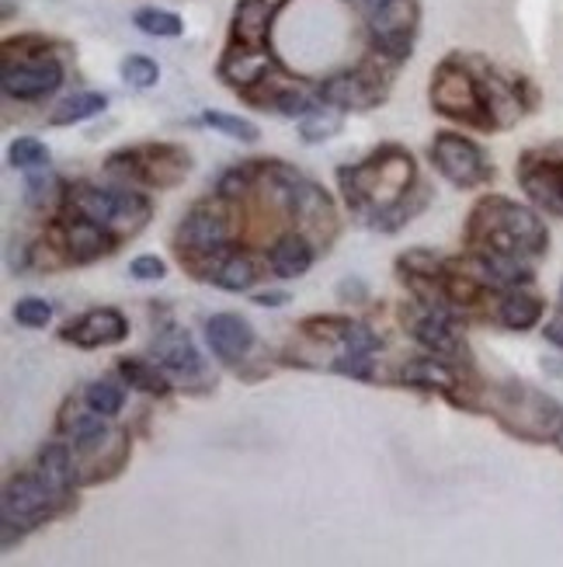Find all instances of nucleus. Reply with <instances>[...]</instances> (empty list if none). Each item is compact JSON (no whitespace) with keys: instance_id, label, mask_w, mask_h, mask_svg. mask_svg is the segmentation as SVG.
Wrapping results in <instances>:
<instances>
[{"instance_id":"f257e3e1","label":"nucleus","mask_w":563,"mask_h":567,"mask_svg":"<svg viewBox=\"0 0 563 567\" xmlns=\"http://www.w3.org/2000/svg\"><path fill=\"white\" fill-rule=\"evenodd\" d=\"M431 112L473 133H504L535 109L540 91L522 73H511L483 53H456L438 60L428 81Z\"/></svg>"},{"instance_id":"f03ea898","label":"nucleus","mask_w":563,"mask_h":567,"mask_svg":"<svg viewBox=\"0 0 563 567\" xmlns=\"http://www.w3.org/2000/svg\"><path fill=\"white\" fill-rule=\"evenodd\" d=\"M550 230L543 216L508 199V195H480L462 227V255L473 272L494 289L532 286V265L546 258Z\"/></svg>"},{"instance_id":"7ed1b4c3","label":"nucleus","mask_w":563,"mask_h":567,"mask_svg":"<svg viewBox=\"0 0 563 567\" xmlns=\"http://www.w3.org/2000/svg\"><path fill=\"white\" fill-rule=\"evenodd\" d=\"M337 192L358 227L397 234L431 203V185L421 182L418 161L400 143H383L358 164L337 167Z\"/></svg>"},{"instance_id":"20e7f679","label":"nucleus","mask_w":563,"mask_h":567,"mask_svg":"<svg viewBox=\"0 0 563 567\" xmlns=\"http://www.w3.org/2000/svg\"><path fill=\"white\" fill-rule=\"evenodd\" d=\"M379 352L383 338L369 324L345 313H313L300 320L296 341L282 352V362L300 369H327L337 377L373 383Z\"/></svg>"},{"instance_id":"39448f33","label":"nucleus","mask_w":563,"mask_h":567,"mask_svg":"<svg viewBox=\"0 0 563 567\" xmlns=\"http://www.w3.org/2000/svg\"><path fill=\"white\" fill-rule=\"evenodd\" d=\"M56 432L73 450V477H77V487H94L118 477L133 456L129 432L112 429L108 417L87 408L84 398L66 401V408L56 417Z\"/></svg>"},{"instance_id":"423d86ee","label":"nucleus","mask_w":563,"mask_h":567,"mask_svg":"<svg viewBox=\"0 0 563 567\" xmlns=\"http://www.w3.org/2000/svg\"><path fill=\"white\" fill-rule=\"evenodd\" d=\"M60 53H70V45L45 35L4 39V53H0V87H4V97L21 105H39L45 97H53L66 81V66Z\"/></svg>"},{"instance_id":"0eeeda50","label":"nucleus","mask_w":563,"mask_h":567,"mask_svg":"<svg viewBox=\"0 0 563 567\" xmlns=\"http://www.w3.org/2000/svg\"><path fill=\"white\" fill-rule=\"evenodd\" d=\"M77 508V487H56L39 477L35 466L11 474L0 498V529H4V550L21 544L24 536L63 519Z\"/></svg>"},{"instance_id":"6e6552de","label":"nucleus","mask_w":563,"mask_h":567,"mask_svg":"<svg viewBox=\"0 0 563 567\" xmlns=\"http://www.w3.org/2000/svg\"><path fill=\"white\" fill-rule=\"evenodd\" d=\"M483 411L494 414V422L522 442L532 446H543L553 442L560 425H563V404H556L550 393L540 386L522 383V380H508V383H491L483 398Z\"/></svg>"},{"instance_id":"1a4fd4ad","label":"nucleus","mask_w":563,"mask_h":567,"mask_svg":"<svg viewBox=\"0 0 563 567\" xmlns=\"http://www.w3.org/2000/svg\"><path fill=\"white\" fill-rule=\"evenodd\" d=\"M60 209H70L77 216H87L94 224L108 227L122 244L133 240L136 234H143V227L150 224L154 216V203L150 195L133 188V185H97V182H73L63 192Z\"/></svg>"},{"instance_id":"9d476101","label":"nucleus","mask_w":563,"mask_h":567,"mask_svg":"<svg viewBox=\"0 0 563 567\" xmlns=\"http://www.w3.org/2000/svg\"><path fill=\"white\" fill-rule=\"evenodd\" d=\"M105 175L133 188L167 192L185 185V178L191 175V154L181 143H133L108 154Z\"/></svg>"},{"instance_id":"9b49d317","label":"nucleus","mask_w":563,"mask_h":567,"mask_svg":"<svg viewBox=\"0 0 563 567\" xmlns=\"http://www.w3.org/2000/svg\"><path fill=\"white\" fill-rule=\"evenodd\" d=\"M397 63H389L365 49V56L345 70H334L316 81V102L337 112H373L379 109L397 81Z\"/></svg>"},{"instance_id":"f8f14e48","label":"nucleus","mask_w":563,"mask_h":567,"mask_svg":"<svg viewBox=\"0 0 563 567\" xmlns=\"http://www.w3.org/2000/svg\"><path fill=\"white\" fill-rule=\"evenodd\" d=\"M365 21V49L389 63L404 66L414 56V42L421 32V4L418 0H383Z\"/></svg>"},{"instance_id":"ddd939ff","label":"nucleus","mask_w":563,"mask_h":567,"mask_svg":"<svg viewBox=\"0 0 563 567\" xmlns=\"http://www.w3.org/2000/svg\"><path fill=\"white\" fill-rule=\"evenodd\" d=\"M428 161H431V167L438 171V175H442L459 192L483 188V185H491L498 178V167H494L491 157H487L483 146L473 143L470 136L452 133V130H442V133L431 136Z\"/></svg>"},{"instance_id":"4468645a","label":"nucleus","mask_w":563,"mask_h":567,"mask_svg":"<svg viewBox=\"0 0 563 567\" xmlns=\"http://www.w3.org/2000/svg\"><path fill=\"white\" fill-rule=\"evenodd\" d=\"M515 178L525 192V199L556 219H563V143H543L529 146L519 157Z\"/></svg>"},{"instance_id":"2eb2a0df","label":"nucleus","mask_w":563,"mask_h":567,"mask_svg":"<svg viewBox=\"0 0 563 567\" xmlns=\"http://www.w3.org/2000/svg\"><path fill=\"white\" fill-rule=\"evenodd\" d=\"M404 320H407L410 341L418 344V349H425L431 355H442V359H456V362H473L459 317H452L446 310L410 303V307H404Z\"/></svg>"},{"instance_id":"dca6fc26","label":"nucleus","mask_w":563,"mask_h":567,"mask_svg":"<svg viewBox=\"0 0 563 567\" xmlns=\"http://www.w3.org/2000/svg\"><path fill=\"white\" fill-rule=\"evenodd\" d=\"M206 344L219 365L237 369L251 359V352L258 349V334L251 328L248 317L240 313H212L206 320Z\"/></svg>"},{"instance_id":"f3484780","label":"nucleus","mask_w":563,"mask_h":567,"mask_svg":"<svg viewBox=\"0 0 563 567\" xmlns=\"http://www.w3.org/2000/svg\"><path fill=\"white\" fill-rule=\"evenodd\" d=\"M129 338V320L122 310L115 307H97V310H87L81 313L77 320H70V324L60 331V341L73 344V349H112V344H122Z\"/></svg>"},{"instance_id":"a211bd4d","label":"nucleus","mask_w":563,"mask_h":567,"mask_svg":"<svg viewBox=\"0 0 563 567\" xmlns=\"http://www.w3.org/2000/svg\"><path fill=\"white\" fill-rule=\"evenodd\" d=\"M150 352H154L157 365H164L167 373H175L181 380H195V377L206 373V362H202L199 349H195L191 334L181 331V328H175V324L154 334Z\"/></svg>"},{"instance_id":"6ab92c4d","label":"nucleus","mask_w":563,"mask_h":567,"mask_svg":"<svg viewBox=\"0 0 563 567\" xmlns=\"http://www.w3.org/2000/svg\"><path fill=\"white\" fill-rule=\"evenodd\" d=\"M316 255L321 251H316V244L303 230H285L272 248H268L264 265L275 279H300L313 268Z\"/></svg>"},{"instance_id":"aec40b11","label":"nucleus","mask_w":563,"mask_h":567,"mask_svg":"<svg viewBox=\"0 0 563 567\" xmlns=\"http://www.w3.org/2000/svg\"><path fill=\"white\" fill-rule=\"evenodd\" d=\"M546 313V303L540 300L535 292H525V286H515V289H504L494 303V324L504 328V331H532L535 324L543 320Z\"/></svg>"},{"instance_id":"412c9836","label":"nucleus","mask_w":563,"mask_h":567,"mask_svg":"<svg viewBox=\"0 0 563 567\" xmlns=\"http://www.w3.org/2000/svg\"><path fill=\"white\" fill-rule=\"evenodd\" d=\"M118 377L126 386L146 393V398H167L170 390H175V383L167 380V369L150 362V359H139V355H126L118 359Z\"/></svg>"},{"instance_id":"4be33fe9","label":"nucleus","mask_w":563,"mask_h":567,"mask_svg":"<svg viewBox=\"0 0 563 567\" xmlns=\"http://www.w3.org/2000/svg\"><path fill=\"white\" fill-rule=\"evenodd\" d=\"M108 109V94L102 91H81V94H70L53 109L49 115V126H77V122H87L94 115H102Z\"/></svg>"},{"instance_id":"5701e85b","label":"nucleus","mask_w":563,"mask_h":567,"mask_svg":"<svg viewBox=\"0 0 563 567\" xmlns=\"http://www.w3.org/2000/svg\"><path fill=\"white\" fill-rule=\"evenodd\" d=\"M345 112H337V109H331V105H316L313 112H306L303 118H300V140L303 143H327L331 136H337L341 133V126H345V118H341Z\"/></svg>"},{"instance_id":"b1692460","label":"nucleus","mask_w":563,"mask_h":567,"mask_svg":"<svg viewBox=\"0 0 563 567\" xmlns=\"http://www.w3.org/2000/svg\"><path fill=\"white\" fill-rule=\"evenodd\" d=\"M133 24L143 35H154V39H178V35H185L181 14L167 11V8H139L133 14Z\"/></svg>"},{"instance_id":"393cba45","label":"nucleus","mask_w":563,"mask_h":567,"mask_svg":"<svg viewBox=\"0 0 563 567\" xmlns=\"http://www.w3.org/2000/svg\"><path fill=\"white\" fill-rule=\"evenodd\" d=\"M53 154H49V146L35 136H18L11 146H8V164L14 171H45Z\"/></svg>"},{"instance_id":"a878e982","label":"nucleus","mask_w":563,"mask_h":567,"mask_svg":"<svg viewBox=\"0 0 563 567\" xmlns=\"http://www.w3.org/2000/svg\"><path fill=\"white\" fill-rule=\"evenodd\" d=\"M81 398H84L87 408H94L97 414H105V417H115L122 408H126V390H122L118 383H112V380H94V383H87Z\"/></svg>"},{"instance_id":"bb28decb","label":"nucleus","mask_w":563,"mask_h":567,"mask_svg":"<svg viewBox=\"0 0 563 567\" xmlns=\"http://www.w3.org/2000/svg\"><path fill=\"white\" fill-rule=\"evenodd\" d=\"M199 122L209 130H216V133L230 136V140H240V143H254L261 136V130L254 126L251 118H240V115H230V112H212L209 109V112L199 115Z\"/></svg>"},{"instance_id":"cd10ccee","label":"nucleus","mask_w":563,"mask_h":567,"mask_svg":"<svg viewBox=\"0 0 563 567\" xmlns=\"http://www.w3.org/2000/svg\"><path fill=\"white\" fill-rule=\"evenodd\" d=\"M118 73H122V81H126L129 87H136V91L157 87V81H160V66H157V60L143 56V53H133V56L122 60V63H118Z\"/></svg>"},{"instance_id":"c85d7f7f","label":"nucleus","mask_w":563,"mask_h":567,"mask_svg":"<svg viewBox=\"0 0 563 567\" xmlns=\"http://www.w3.org/2000/svg\"><path fill=\"white\" fill-rule=\"evenodd\" d=\"M14 320L21 328L39 331V328L49 324V320H53V303L39 300V296H21V300L14 303Z\"/></svg>"},{"instance_id":"c756f323","label":"nucleus","mask_w":563,"mask_h":567,"mask_svg":"<svg viewBox=\"0 0 563 567\" xmlns=\"http://www.w3.org/2000/svg\"><path fill=\"white\" fill-rule=\"evenodd\" d=\"M129 276L139 279V282H154V279L160 282L167 276V261L157 258V255H139V258L129 261Z\"/></svg>"},{"instance_id":"7c9ffc66","label":"nucleus","mask_w":563,"mask_h":567,"mask_svg":"<svg viewBox=\"0 0 563 567\" xmlns=\"http://www.w3.org/2000/svg\"><path fill=\"white\" fill-rule=\"evenodd\" d=\"M337 296H341V303H365V296H369V289H365L362 279H345L337 286Z\"/></svg>"},{"instance_id":"2f4dec72","label":"nucleus","mask_w":563,"mask_h":567,"mask_svg":"<svg viewBox=\"0 0 563 567\" xmlns=\"http://www.w3.org/2000/svg\"><path fill=\"white\" fill-rule=\"evenodd\" d=\"M251 303H258V307H285L289 303V292H254Z\"/></svg>"},{"instance_id":"473e14b6","label":"nucleus","mask_w":563,"mask_h":567,"mask_svg":"<svg viewBox=\"0 0 563 567\" xmlns=\"http://www.w3.org/2000/svg\"><path fill=\"white\" fill-rule=\"evenodd\" d=\"M553 446H556V450L563 453V425H560V432H556V439H553Z\"/></svg>"},{"instance_id":"72a5a7b5","label":"nucleus","mask_w":563,"mask_h":567,"mask_svg":"<svg viewBox=\"0 0 563 567\" xmlns=\"http://www.w3.org/2000/svg\"><path fill=\"white\" fill-rule=\"evenodd\" d=\"M556 310L563 313V282H560V303H556Z\"/></svg>"}]
</instances>
